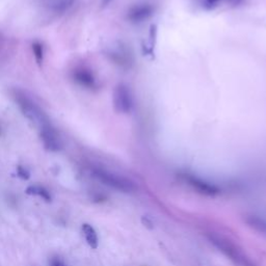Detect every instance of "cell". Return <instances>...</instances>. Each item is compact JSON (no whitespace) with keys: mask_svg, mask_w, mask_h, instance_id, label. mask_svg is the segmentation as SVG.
I'll return each mask as SVG.
<instances>
[{"mask_svg":"<svg viewBox=\"0 0 266 266\" xmlns=\"http://www.w3.org/2000/svg\"><path fill=\"white\" fill-rule=\"evenodd\" d=\"M31 49H32V53L34 56V59L36 61V64L39 66H41L43 64L44 61V47L43 44L40 43V42H33L31 45Z\"/></svg>","mask_w":266,"mask_h":266,"instance_id":"9","label":"cell"},{"mask_svg":"<svg viewBox=\"0 0 266 266\" xmlns=\"http://www.w3.org/2000/svg\"><path fill=\"white\" fill-rule=\"evenodd\" d=\"M50 266H67L63 261L59 260L58 258H54L50 262Z\"/></svg>","mask_w":266,"mask_h":266,"instance_id":"13","label":"cell"},{"mask_svg":"<svg viewBox=\"0 0 266 266\" xmlns=\"http://www.w3.org/2000/svg\"><path fill=\"white\" fill-rule=\"evenodd\" d=\"M208 238L210 242L214 244L221 253H223L228 258L233 260L235 263L241 264L243 266H255L250 260L244 257V255L239 251L236 245L233 242H231L228 238L215 233H209Z\"/></svg>","mask_w":266,"mask_h":266,"instance_id":"2","label":"cell"},{"mask_svg":"<svg viewBox=\"0 0 266 266\" xmlns=\"http://www.w3.org/2000/svg\"><path fill=\"white\" fill-rule=\"evenodd\" d=\"M83 233L85 235V238L88 242V244L92 249H97L99 245V239L98 235L95 231V229L89 223H84L83 224Z\"/></svg>","mask_w":266,"mask_h":266,"instance_id":"7","label":"cell"},{"mask_svg":"<svg viewBox=\"0 0 266 266\" xmlns=\"http://www.w3.org/2000/svg\"><path fill=\"white\" fill-rule=\"evenodd\" d=\"M73 78L78 85L85 88H91L94 86V77L93 75L86 69L79 68L74 70Z\"/></svg>","mask_w":266,"mask_h":266,"instance_id":"6","label":"cell"},{"mask_svg":"<svg viewBox=\"0 0 266 266\" xmlns=\"http://www.w3.org/2000/svg\"><path fill=\"white\" fill-rule=\"evenodd\" d=\"M73 0H53L52 6L55 10H66L68 7L71 6Z\"/></svg>","mask_w":266,"mask_h":266,"instance_id":"11","label":"cell"},{"mask_svg":"<svg viewBox=\"0 0 266 266\" xmlns=\"http://www.w3.org/2000/svg\"><path fill=\"white\" fill-rule=\"evenodd\" d=\"M189 184L199 193L205 195V196H208V197H214V196L219 194V189L216 186H214V185H212V184H209L207 182H204L202 180L196 179V178L189 179Z\"/></svg>","mask_w":266,"mask_h":266,"instance_id":"5","label":"cell"},{"mask_svg":"<svg viewBox=\"0 0 266 266\" xmlns=\"http://www.w3.org/2000/svg\"><path fill=\"white\" fill-rule=\"evenodd\" d=\"M17 175H18V177L20 179H22V180H28L30 178L29 172L25 168H23L21 166L17 167Z\"/></svg>","mask_w":266,"mask_h":266,"instance_id":"12","label":"cell"},{"mask_svg":"<svg viewBox=\"0 0 266 266\" xmlns=\"http://www.w3.org/2000/svg\"><path fill=\"white\" fill-rule=\"evenodd\" d=\"M41 130V139L44 145V148L47 151L50 152H58L60 151L63 144H61L60 137L55 130L54 127H52L51 124L45 125L40 129Z\"/></svg>","mask_w":266,"mask_h":266,"instance_id":"4","label":"cell"},{"mask_svg":"<svg viewBox=\"0 0 266 266\" xmlns=\"http://www.w3.org/2000/svg\"><path fill=\"white\" fill-rule=\"evenodd\" d=\"M94 176L98 178L101 182H103L106 185L123 192V193H132L136 189V185L134 182L124 178V177H120L118 175L111 174L109 172L100 170V169H95L93 171Z\"/></svg>","mask_w":266,"mask_h":266,"instance_id":"3","label":"cell"},{"mask_svg":"<svg viewBox=\"0 0 266 266\" xmlns=\"http://www.w3.org/2000/svg\"><path fill=\"white\" fill-rule=\"evenodd\" d=\"M247 222L250 224L251 227L255 228L256 230L263 232V233H266V220L265 219L253 215V216H250L247 218Z\"/></svg>","mask_w":266,"mask_h":266,"instance_id":"10","label":"cell"},{"mask_svg":"<svg viewBox=\"0 0 266 266\" xmlns=\"http://www.w3.org/2000/svg\"><path fill=\"white\" fill-rule=\"evenodd\" d=\"M13 96L20 110L40 129L45 125L50 124L49 119L45 111L25 92L16 89L13 92Z\"/></svg>","mask_w":266,"mask_h":266,"instance_id":"1","label":"cell"},{"mask_svg":"<svg viewBox=\"0 0 266 266\" xmlns=\"http://www.w3.org/2000/svg\"><path fill=\"white\" fill-rule=\"evenodd\" d=\"M25 193L29 196H35V197H40L42 198L45 202L50 203L51 202V195L50 193L43 186H40V185H31L28 186L25 191Z\"/></svg>","mask_w":266,"mask_h":266,"instance_id":"8","label":"cell"}]
</instances>
